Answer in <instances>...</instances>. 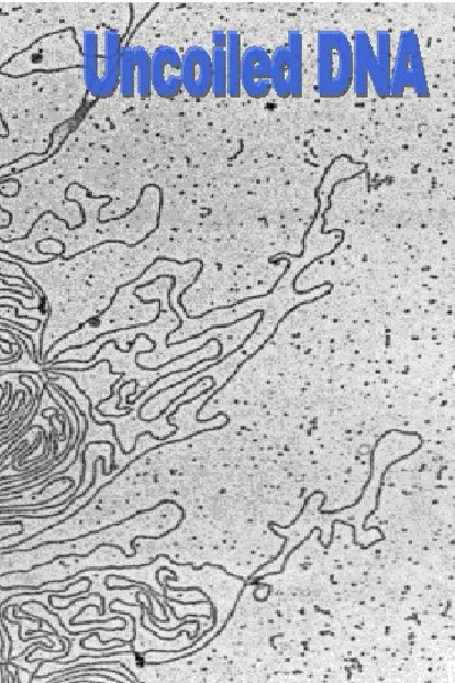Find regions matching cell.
<instances>
[{
    "label": "cell",
    "mask_w": 455,
    "mask_h": 683,
    "mask_svg": "<svg viewBox=\"0 0 455 683\" xmlns=\"http://www.w3.org/2000/svg\"><path fill=\"white\" fill-rule=\"evenodd\" d=\"M353 81L356 97H368L369 81L381 99L390 97V75L392 64L391 33L385 29L376 32V48L368 32L356 30L352 35Z\"/></svg>",
    "instance_id": "6da1fadb"
},
{
    "label": "cell",
    "mask_w": 455,
    "mask_h": 683,
    "mask_svg": "<svg viewBox=\"0 0 455 683\" xmlns=\"http://www.w3.org/2000/svg\"><path fill=\"white\" fill-rule=\"evenodd\" d=\"M122 36L115 29L104 32V55L99 54V36L95 30L82 32V81L96 99H108L120 87Z\"/></svg>",
    "instance_id": "7a4b0ae2"
},
{
    "label": "cell",
    "mask_w": 455,
    "mask_h": 683,
    "mask_svg": "<svg viewBox=\"0 0 455 683\" xmlns=\"http://www.w3.org/2000/svg\"><path fill=\"white\" fill-rule=\"evenodd\" d=\"M353 81L351 40L341 30L323 29L317 33V91L320 98L347 96Z\"/></svg>",
    "instance_id": "3957f363"
},
{
    "label": "cell",
    "mask_w": 455,
    "mask_h": 683,
    "mask_svg": "<svg viewBox=\"0 0 455 683\" xmlns=\"http://www.w3.org/2000/svg\"><path fill=\"white\" fill-rule=\"evenodd\" d=\"M411 90L419 98H429V84L423 53L415 30L400 32L395 62L391 64L390 97L401 99Z\"/></svg>",
    "instance_id": "277c9868"
},
{
    "label": "cell",
    "mask_w": 455,
    "mask_h": 683,
    "mask_svg": "<svg viewBox=\"0 0 455 683\" xmlns=\"http://www.w3.org/2000/svg\"><path fill=\"white\" fill-rule=\"evenodd\" d=\"M273 89L281 99L303 96V36L299 30L288 32V44L277 46L271 55Z\"/></svg>",
    "instance_id": "5b68a950"
},
{
    "label": "cell",
    "mask_w": 455,
    "mask_h": 683,
    "mask_svg": "<svg viewBox=\"0 0 455 683\" xmlns=\"http://www.w3.org/2000/svg\"><path fill=\"white\" fill-rule=\"evenodd\" d=\"M118 90L124 99L134 98L136 91L141 99L151 97V55L146 47L125 46L122 48Z\"/></svg>",
    "instance_id": "8992f818"
},
{
    "label": "cell",
    "mask_w": 455,
    "mask_h": 683,
    "mask_svg": "<svg viewBox=\"0 0 455 683\" xmlns=\"http://www.w3.org/2000/svg\"><path fill=\"white\" fill-rule=\"evenodd\" d=\"M151 87L156 95L165 100L180 96L181 56L173 46L162 45L151 55Z\"/></svg>",
    "instance_id": "52a82bcc"
},
{
    "label": "cell",
    "mask_w": 455,
    "mask_h": 683,
    "mask_svg": "<svg viewBox=\"0 0 455 683\" xmlns=\"http://www.w3.org/2000/svg\"><path fill=\"white\" fill-rule=\"evenodd\" d=\"M241 89L252 99H265L273 90L271 56L263 46H248L242 53Z\"/></svg>",
    "instance_id": "ba28073f"
},
{
    "label": "cell",
    "mask_w": 455,
    "mask_h": 683,
    "mask_svg": "<svg viewBox=\"0 0 455 683\" xmlns=\"http://www.w3.org/2000/svg\"><path fill=\"white\" fill-rule=\"evenodd\" d=\"M182 89L193 99H204L213 88V67L204 47L190 46L181 56Z\"/></svg>",
    "instance_id": "9c48e42d"
},
{
    "label": "cell",
    "mask_w": 455,
    "mask_h": 683,
    "mask_svg": "<svg viewBox=\"0 0 455 683\" xmlns=\"http://www.w3.org/2000/svg\"><path fill=\"white\" fill-rule=\"evenodd\" d=\"M226 95L233 99L242 96L241 89V60L242 37L237 30L226 32Z\"/></svg>",
    "instance_id": "30bf717a"
},
{
    "label": "cell",
    "mask_w": 455,
    "mask_h": 683,
    "mask_svg": "<svg viewBox=\"0 0 455 683\" xmlns=\"http://www.w3.org/2000/svg\"><path fill=\"white\" fill-rule=\"evenodd\" d=\"M213 49L210 55L213 67L212 92L217 99H224L226 95V33L223 30H214L212 33Z\"/></svg>",
    "instance_id": "8fae6325"
}]
</instances>
